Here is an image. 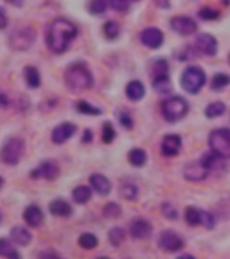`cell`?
Instances as JSON below:
<instances>
[{"label": "cell", "instance_id": "cell-1", "mask_svg": "<svg viewBox=\"0 0 230 259\" xmlns=\"http://www.w3.org/2000/svg\"><path fill=\"white\" fill-rule=\"evenodd\" d=\"M77 35V27L72 22L59 18L49 25L46 31L48 47L56 54H61L67 50L69 43Z\"/></svg>", "mask_w": 230, "mask_h": 259}, {"label": "cell", "instance_id": "cell-2", "mask_svg": "<svg viewBox=\"0 0 230 259\" xmlns=\"http://www.w3.org/2000/svg\"><path fill=\"white\" fill-rule=\"evenodd\" d=\"M65 84L72 91H83L91 88L94 84V77L85 65L83 63H73L68 68L64 75Z\"/></svg>", "mask_w": 230, "mask_h": 259}, {"label": "cell", "instance_id": "cell-3", "mask_svg": "<svg viewBox=\"0 0 230 259\" xmlns=\"http://www.w3.org/2000/svg\"><path fill=\"white\" fill-rule=\"evenodd\" d=\"M161 112L168 121L180 120L189 112V103L180 96L169 97L161 105Z\"/></svg>", "mask_w": 230, "mask_h": 259}, {"label": "cell", "instance_id": "cell-4", "mask_svg": "<svg viewBox=\"0 0 230 259\" xmlns=\"http://www.w3.org/2000/svg\"><path fill=\"white\" fill-rule=\"evenodd\" d=\"M25 153V142L21 138H10L0 150V159L6 165H17Z\"/></svg>", "mask_w": 230, "mask_h": 259}, {"label": "cell", "instance_id": "cell-5", "mask_svg": "<svg viewBox=\"0 0 230 259\" xmlns=\"http://www.w3.org/2000/svg\"><path fill=\"white\" fill-rule=\"evenodd\" d=\"M209 145L213 153L222 158H230V130L218 128L211 131Z\"/></svg>", "mask_w": 230, "mask_h": 259}, {"label": "cell", "instance_id": "cell-6", "mask_svg": "<svg viewBox=\"0 0 230 259\" xmlns=\"http://www.w3.org/2000/svg\"><path fill=\"white\" fill-rule=\"evenodd\" d=\"M205 83V72L198 67H190L189 69L184 71L183 76H181V87L190 93L199 92Z\"/></svg>", "mask_w": 230, "mask_h": 259}, {"label": "cell", "instance_id": "cell-7", "mask_svg": "<svg viewBox=\"0 0 230 259\" xmlns=\"http://www.w3.org/2000/svg\"><path fill=\"white\" fill-rule=\"evenodd\" d=\"M35 41V31L30 26L19 27L10 35V46L14 50H27Z\"/></svg>", "mask_w": 230, "mask_h": 259}, {"label": "cell", "instance_id": "cell-8", "mask_svg": "<svg viewBox=\"0 0 230 259\" xmlns=\"http://www.w3.org/2000/svg\"><path fill=\"white\" fill-rule=\"evenodd\" d=\"M60 174L59 165L55 161H45L39 166L30 171L31 178H46V180H55Z\"/></svg>", "mask_w": 230, "mask_h": 259}, {"label": "cell", "instance_id": "cell-9", "mask_svg": "<svg viewBox=\"0 0 230 259\" xmlns=\"http://www.w3.org/2000/svg\"><path fill=\"white\" fill-rule=\"evenodd\" d=\"M183 240L179 235L173 232V231H164L160 234L159 238V246L163 248L164 251L168 252H175L179 251L183 247Z\"/></svg>", "mask_w": 230, "mask_h": 259}, {"label": "cell", "instance_id": "cell-10", "mask_svg": "<svg viewBox=\"0 0 230 259\" xmlns=\"http://www.w3.org/2000/svg\"><path fill=\"white\" fill-rule=\"evenodd\" d=\"M171 26L176 33L181 34V35H190V34L195 33L198 29L194 19H191L190 17H183V15L172 18Z\"/></svg>", "mask_w": 230, "mask_h": 259}, {"label": "cell", "instance_id": "cell-11", "mask_svg": "<svg viewBox=\"0 0 230 259\" xmlns=\"http://www.w3.org/2000/svg\"><path fill=\"white\" fill-rule=\"evenodd\" d=\"M141 41L145 46L151 47V49H157L161 46L164 41L163 33L156 27H148L141 34Z\"/></svg>", "mask_w": 230, "mask_h": 259}, {"label": "cell", "instance_id": "cell-12", "mask_svg": "<svg viewBox=\"0 0 230 259\" xmlns=\"http://www.w3.org/2000/svg\"><path fill=\"white\" fill-rule=\"evenodd\" d=\"M195 46L199 51L207 55H214L217 53V41L210 34H201L195 39Z\"/></svg>", "mask_w": 230, "mask_h": 259}, {"label": "cell", "instance_id": "cell-13", "mask_svg": "<svg viewBox=\"0 0 230 259\" xmlns=\"http://www.w3.org/2000/svg\"><path fill=\"white\" fill-rule=\"evenodd\" d=\"M76 133V125L72 123H61L53 130V134H52V139L53 142L57 145L67 142L68 139L71 138L72 135Z\"/></svg>", "mask_w": 230, "mask_h": 259}, {"label": "cell", "instance_id": "cell-14", "mask_svg": "<svg viewBox=\"0 0 230 259\" xmlns=\"http://www.w3.org/2000/svg\"><path fill=\"white\" fill-rule=\"evenodd\" d=\"M181 147V138L176 134H168L164 137L163 143H161V150L163 154L167 157H173L179 153Z\"/></svg>", "mask_w": 230, "mask_h": 259}, {"label": "cell", "instance_id": "cell-15", "mask_svg": "<svg viewBox=\"0 0 230 259\" xmlns=\"http://www.w3.org/2000/svg\"><path fill=\"white\" fill-rule=\"evenodd\" d=\"M152 232L151 223L144 220V219H135L130 224V234L135 239L148 238Z\"/></svg>", "mask_w": 230, "mask_h": 259}, {"label": "cell", "instance_id": "cell-16", "mask_svg": "<svg viewBox=\"0 0 230 259\" xmlns=\"http://www.w3.org/2000/svg\"><path fill=\"white\" fill-rule=\"evenodd\" d=\"M23 219L30 227L37 228L43 223V213L41 208H38L37 205H29L23 212Z\"/></svg>", "mask_w": 230, "mask_h": 259}, {"label": "cell", "instance_id": "cell-17", "mask_svg": "<svg viewBox=\"0 0 230 259\" xmlns=\"http://www.w3.org/2000/svg\"><path fill=\"white\" fill-rule=\"evenodd\" d=\"M207 173L209 171L206 170L203 165L199 162H191L189 163L186 169H184V177L187 178V180H191V181H199V180H203L207 177Z\"/></svg>", "mask_w": 230, "mask_h": 259}, {"label": "cell", "instance_id": "cell-18", "mask_svg": "<svg viewBox=\"0 0 230 259\" xmlns=\"http://www.w3.org/2000/svg\"><path fill=\"white\" fill-rule=\"evenodd\" d=\"M89 182H91L92 188L95 189L99 195H103V196H106L111 190L110 181L102 174H92L91 178H89Z\"/></svg>", "mask_w": 230, "mask_h": 259}, {"label": "cell", "instance_id": "cell-19", "mask_svg": "<svg viewBox=\"0 0 230 259\" xmlns=\"http://www.w3.org/2000/svg\"><path fill=\"white\" fill-rule=\"evenodd\" d=\"M201 163L203 165L206 170L210 171V170H218V169H221L223 166V161H222V157L217 155L215 153H206L203 154L201 159Z\"/></svg>", "mask_w": 230, "mask_h": 259}, {"label": "cell", "instance_id": "cell-20", "mask_svg": "<svg viewBox=\"0 0 230 259\" xmlns=\"http://www.w3.org/2000/svg\"><path fill=\"white\" fill-rule=\"evenodd\" d=\"M49 209H51V213L52 215H55V216H63V218H67L72 213V207L68 204L67 201L61 200H55L52 201L51 205H49Z\"/></svg>", "mask_w": 230, "mask_h": 259}, {"label": "cell", "instance_id": "cell-21", "mask_svg": "<svg viewBox=\"0 0 230 259\" xmlns=\"http://www.w3.org/2000/svg\"><path fill=\"white\" fill-rule=\"evenodd\" d=\"M23 77H25L26 84L29 85L30 88H38L39 84H41V76H39V72H38L37 68L26 67L23 69Z\"/></svg>", "mask_w": 230, "mask_h": 259}, {"label": "cell", "instance_id": "cell-22", "mask_svg": "<svg viewBox=\"0 0 230 259\" xmlns=\"http://www.w3.org/2000/svg\"><path fill=\"white\" fill-rule=\"evenodd\" d=\"M11 238H13L14 242L21 244V246H27L31 242V234L21 226L14 227L11 230Z\"/></svg>", "mask_w": 230, "mask_h": 259}, {"label": "cell", "instance_id": "cell-23", "mask_svg": "<svg viewBox=\"0 0 230 259\" xmlns=\"http://www.w3.org/2000/svg\"><path fill=\"white\" fill-rule=\"evenodd\" d=\"M126 95L131 100H140V99H143V96L145 95V87H144V84L140 83V81H131V83H129L127 87H126Z\"/></svg>", "mask_w": 230, "mask_h": 259}, {"label": "cell", "instance_id": "cell-24", "mask_svg": "<svg viewBox=\"0 0 230 259\" xmlns=\"http://www.w3.org/2000/svg\"><path fill=\"white\" fill-rule=\"evenodd\" d=\"M153 87L159 93H168L171 91V80L168 75L153 76Z\"/></svg>", "mask_w": 230, "mask_h": 259}, {"label": "cell", "instance_id": "cell-25", "mask_svg": "<svg viewBox=\"0 0 230 259\" xmlns=\"http://www.w3.org/2000/svg\"><path fill=\"white\" fill-rule=\"evenodd\" d=\"M0 256L7 259H21V254L18 252L7 239H0Z\"/></svg>", "mask_w": 230, "mask_h": 259}, {"label": "cell", "instance_id": "cell-26", "mask_svg": "<svg viewBox=\"0 0 230 259\" xmlns=\"http://www.w3.org/2000/svg\"><path fill=\"white\" fill-rule=\"evenodd\" d=\"M202 218H203V211L194 207H189L186 211V220L190 226H198L202 224Z\"/></svg>", "mask_w": 230, "mask_h": 259}, {"label": "cell", "instance_id": "cell-27", "mask_svg": "<svg viewBox=\"0 0 230 259\" xmlns=\"http://www.w3.org/2000/svg\"><path fill=\"white\" fill-rule=\"evenodd\" d=\"M129 161L134 166H144L147 162V153L141 149H133L129 153Z\"/></svg>", "mask_w": 230, "mask_h": 259}, {"label": "cell", "instance_id": "cell-28", "mask_svg": "<svg viewBox=\"0 0 230 259\" xmlns=\"http://www.w3.org/2000/svg\"><path fill=\"white\" fill-rule=\"evenodd\" d=\"M72 195H73V200L79 204H84L91 199V190L88 186H77V188L73 189Z\"/></svg>", "mask_w": 230, "mask_h": 259}, {"label": "cell", "instance_id": "cell-29", "mask_svg": "<svg viewBox=\"0 0 230 259\" xmlns=\"http://www.w3.org/2000/svg\"><path fill=\"white\" fill-rule=\"evenodd\" d=\"M230 84V76L225 75V73H217L211 80V88L214 91H221Z\"/></svg>", "mask_w": 230, "mask_h": 259}, {"label": "cell", "instance_id": "cell-30", "mask_svg": "<svg viewBox=\"0 0 230 259\" xmlns=\"http://www.w3.org/2000/svg\"><path fill=\"white\" fill-rule=\"evenodd\" d=\"M79 244L85 250H92L98 246V238L94 234L85 232V234L80 235Z\"/></svg>", "mask_w": 230, "mask_h": 259}, {"label": "cell", "instance_id": "cell-31", "mask_svg": "<svg viewBox=\"0 0 230 259\" xmlns=\"http://www.w3.org/2000/svg\"><path fill=\"white\" fill-rule=\"evenodd\" d=\"M225 104L221 103V101H214L211 104L207 105V108H206V115L209 117H215V116H219L222 113L225 112Z\"/></svg>", "mask_w": 230, "mask_h": 259}, {"label": "cell", "instance_id": "cell-32", "mask_svg": "<svg viewBox=\"0 0 230 259\" xmlns=\"http://www.w3.org/2000/svg\"><path fill=\"white\" fill-rule=\"evenodd\" d=\"M125 231L119 228V227H115V228H113L109 232V239L113 246H119V244H122L123 240H125Z\"/></svg>", "mask_w": 230, "mask_h": 259}, {"label": "cell", "instance_id": "cell-33", "mask_svg": "<svg viewBox=\"0 0 230 259\" xmlns=\"http://www.w3.org/2000/svg\"><path fill=\"white\" fill-rule=\"evenodd\" d=\"M103 30H105L106 37L110 38V39H114V38H117L118 34H119V25H118L115 21H110L106 23Z\"/></svg>", "mask_w": 230, "mask_h": 259}, {"label": "cell", "instance_id": "cell-34", "mask_svg": "<svg viewBox=\"0 0 230 259\" xmlns=\"http://www.w3.org/2000/svg\"><path fill=\"white\" fill-rule=\"evenodd\" d=\"M103 215H105L106 218H118V216L121 215V207L118 204H115V203H109V204L103 208Z\"/></svg>", "mask_w": 230, "mask_h": 259}, {"label": "cell", "instance_id": "cell-35", "mask_svg": "<svg viewBox=\"0 0 230 259\" xmlns=\"http://www.w3.org/2000/svg\"><path fill=\"white\" fill-rule=\"evenodd\" d=\"M77 111L81 113H88V115H101L102 111L94 105L88 104L87 101H79L77 104Z\"/></svg>", "mask_w": 230, "mask_h": 259}, {"label": "cell", "instance_id": "cell-36", "mask_svg": "<svg viewBox=\"0 0 230 259\" xmlns=\"http://www.w3.org/2000/svg\"><path fill=\"white\" fill-rule=\"evenodd\" d=\"M121 193L122 196L127 199V200H135L137 199V188H135V185L133 184H125L122 185L121 188Z\"/></svg>", "mask_w": 230, "mask_h": 259}, {"label": "cell", "instance_id": "cell-37", "mask_svg": "<svg viewBox=\"0 0 230 259\" xmlns=\"http://www.w3.org/2000/svg\"><path fill=\"white\" fill-rule=\"evenodd\" d=\"M106 7H107V3H106V2H102V0H95V2H91V3L88 5L89 13L94 14V15L103 14L106 11Z\"/></svg>", "mask_w": 230, "mask_h": 259}, {"label": "cell", "instance_id": "cell-38", "mask_svg": "<svg viewBox=\"0 0 230 259\" xmlns=\"http://www.w3.org/2000/svg\"><path fill=\"white\" fill-rule=\"evenodd\" d=\"M102 138H103V142L105 143H111L114 141V138H115V130H114L111 123H105Z\"/></svg>", "mask_w": 230, "mask_h": 259}, {"label": "cell", "instance_id": "cell-39", "mask_svg": "<svg viewBox=\"0 0 230 259\" xmlns=\"http://www.w3.org/2000/svg\"><path fill=\"white\" fill-rule=\"evenodd\" d=\"M199 17L202 19H209V21H213V19H217L219 17V13L217 10L211 9V7H202L199 10Z\"/></svg>", "mask_w": 230, "mask_h": 259}, {"label": "cell", "instance_id": "cell-40", "mask_svg": "<svg viewBox=\"0 0 230 259\" xmlns=\"http://www.w3.org/2000/svg\"><path fill=\"white\" fill-rule=\"evenodd\" d=\"M153 75H168V62L165 59H159V61H156L155 67H153Z\"/></svg>", "mask_w": 230, "mask_h": 259}, {"label": "cell", "instance_id": "cell-41", "mask_svg": "<svg viewBox=\"0 0 230 259\" xmlns=\"http://www.w3.org/2000/svg\"><path fill=\"white\" fill-rule=\"evenodd\" d=\"M163 213L165 218L171 219V220H175V219H177V211H176L175 207L169 204V203H165V204H163Z\"/></svg>", "mask_w": 230, "mask_h": 259}, {"label": "cell", "instance_id": "cell-42", "mask_svg": "<svg viewBox=\"0 0 230 259\" xmlns=\"http://www.w3.org/2000/svg\"><path fill=\"white\" fill-rule=\"evenodd\" d=\"M109 5L110 7H113L117 11H126V10L129 9V3L125 2V0H111Z\"/></svg>", "mask_w": 230, "mask_h": 259}, {"label": "cell", "instance_id": "cell-43", "mask_svg": "<svg viewBox=\"0 0 230 259\" xmlns=\"http://www.w3.org/2000/svg\"><path fill=\"white\" fill-rule=\"evenodd\" d=\"M202 224L206 227V228H209V230H211L214 227V218L213 215L209 212H205L203 211V218H202Z\"/></svg>", "mask_w": 230, "mask_h": 259}, {"label": "cell", "instance_id": "cell-44", "mask_svg": "<svg viewBox=\"0 0 230 259\" xmlns=\"http://www.w3.org/2000/svg\"><path fill=\"white\" fill-rule=\"evenodd\" d=\"M39 259H63L57 252L55 251H43L41 255H39Z\"/></svg>", "mask_w": 230, "mask_h": 259}, {"label": "cell", "instance_id": "cell-45", "mask_svg": "<svg viewBox=\"0 0 230 259\" xmlns=\"http://www.w3.org/2000/svg\"><path fill=\"white\" fill-rule=\"evenodd\" d=\"M6 26H7V17H6L5 11L0 9V29H6Z\"/></svg>", "mask_w": 230, "mask_h": 259}, {"label": "cell", "instance_id": "cell-46", "mask_svg": "<svg viewBox=\"0 0 230 259\" xmlns=\"http://www.w3.org/2000/svg\"><path fill=\"white\" fill-rule=\"evenodd\" d=\"M121 123L123 125H126V127H131V125H133V121H131V119H130L129 115H122Z\"/></svg>", "mask_w": 230, "mask_h": 259}, {"label": "cell", "instance_id": "cell-47", "mask_svg": "<svg viewBox=\"0 0 230 259\" xmlns=\"http://www.w3.org/2000/svg\"><path fill=\"white\" fill-rule=\"evenodd\" d=\"M9 105V97H7V95H5V93L0 92V107L2 108H6Z\"/></svg>", "mask_w": 230, "mask_h": 259}, {"label": "cell", "instance_id": "cell-48", "mask_svg": "<svg viewBox=\"0 0 230 259\" xmlns=\"http://www.w3.org/2000/svg\"><path fill=\"white\" fill-rule=\"evenodd\" d=\"M91 141H92L91 131H89V130H85V131H84V135H83V142L89 143Z\"/></svg>", "mask_w": 230, "mask_h": 259}, {"label": "cell", "instance_id": "cell-49", "mask_svg": "<svg viewBox=\"0 0 230 259\" xmlns=\"http://www.w3.org/2000/svg\"><path fill=\"white\" fill-rule=\"evenodd\" d=\"M177 259H195L193 256V255H190V254H184V255H181V256H179V258Z\"/></svg>", "mask_w": 230, "mask_h": 259}, {"label": "cell", "instance_id": "cell-50", "mask_svg": "<svg viewBox=\"0 0 230 259\" xmlns=\"http://www.w3.org/2000/svg\"><path fill=\"white\" fill-rule=\"evenodd\" d=\"M2 185H3V178L0 177V186H2Z\"/></svg>", "mask_w": 230, "mask_h": 259}, {"label": "cell", "instance_id": "cell-51", "mask_svg": "<svg viewBox=\"0 0 230 259\" xmlns=\"http://www.w3.org/2000/svg\"><path fill=\"white\" fill-rule=\"evenodd\" d=\"M98 259H109V258H98Z\"/></svg>", "mask_w": 230, "mask_h": 259}, {"label": "cell", "instance_id": "cell-52", "mask_svg": "<svg viewBox=\"0 0 230 259\" xmlns=\"http://www.w3.org/2000/svg\"><path fill=\"white\" fill-rule=\"evenodd\" d=\"M0 220H2V213H0Z\"/></svg>", "mask_w": 230, "mask_h": 259}, {"label": "cell", "instance_id": "cell-53", "mask_svg": "<svg viewBox=\"0 0 230 259\" xmlns=\"http://www.w3.org/2000/svg\"><path fill=\"white\" fill-rule=\"evenodd\" d=\"M126 259H129V258H126Z\"/></svg>", "mask_w": 230, "mask_h": 259}, {"label": "cell", "instance_id": "cell-54", "mask_svg": "<svg viewBox=\"0 0 230 259\" xmlns=\"http://www.w3.org/2000/svg\"><path fill=\"white\" fill-rule=\"evenodd\" d=\"M229 59H230V57H229Z\"/></svg>", "mask_w": 230, "mask_h": 259}]
</instances>
